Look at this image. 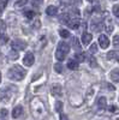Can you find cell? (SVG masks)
Returning a JSON list of instances; mask_svg holds the SVG:
<instances>
[{"label": "cell", "instance_id": "74e56055", "mask_svg": "<svg viewBox=\"0 0 119 120\" xmlns=\"http://www.w3.org/2000/svg\"><path fill=\"white\" fill-rule=\"evenodd\" d=\"M88 1H89V3H94V1H95V0H88Z\"/></svg>", "mask_w": 119, "mask_h": 120}, {"label": "cell", "instance_id": "7a4b0ae2", "mask_svg": "<svg viewBox=\"0 0 119 120\" xmlns=\"http://www.w3.org/2000/svg\"><path fill=\"white\" fill-rule=\"evenodd\" d=\"M25 75H27V71L19 65H13L7 72V77L10 79H12V81H22L25 77Z\"/></svg>", "mask_w": 119, "mask_h": 120}, {"label": "cell", "instance_id": "9a60e30c", "mask_svg": "<svg viewBox=\"0 0 119 120\" xmlns=\"http://www.w3.org/2000/svg\"><path fill=\"white\" fill-rule=\"evenodd\" d=\"M67 67L70 70H77L78 68V61L77 60H73V59H70L67 61Z\"/></svg>", "mask_w": 119, "mask_h": 120}, {"label": "cell", "instance_id": "44dd1931", "mask_svg": "<svg viewBox=\"0 0 119 120\" xmlns=\"http://www.w3.org/2000/svg\"><path fill=\"white\" fill-rule=\"evenodd\" d=\"M55 111L60 114V113H63V102L61 101H58L57 103H55Z\"/></svg>", "mask_w": 119, "mask_h": 120}, {"label": "cell", "instance_id": "e0dca14e", "mask_svg": "<svg viewBox=\"0 0 119 120\" xmlns=\"http://www.w3.org/2000/svg\"><path fill=\"white\" fill-rule=\"evenodd\" d=\"M85 58H87V54H85V53H76V54H75V60H77L78 63L84 61Z\"/></svg>", "mask_w": 119, "mask_h": 120}, {"label": "cell", "instance_id": "5b68a950", "mask_svg": "<svg viewBox=\"0 0 119 120\" xmlns=\"http://www.w3.org/2000/svg\"><path fill=\"white\" fill-rule=\"evenodd\" d=\"M34 63H35V58H34V54L33 53H27L25 54V56H24V59H23V64L25 65V66H28V67H30V66H33L34 65Z\"/></svg>", "mask_w": 119, "mask_h": 120}, {"label": "cell", "instance_id": "d6986e66", "mask_svg": "<svg viewBox=\"0 0 119 120\" xmlns=\"http://www.w3.org/2000/svg\"><path fill=\"white\" fill-rule=\"evenodd\" d=\"M72 45H73V48L76 51H79L81 49V45H79V41L77 37H72Z\"/></svg>", "mask_w": 119, "mask_h": 120}, {"label": "cell", "instance_id": "4fadbf2b", "mask_svg": "<svg viewBox=\"0 0 119 120\" xmlns=\"http://www.w3.org/2000/svg\"><path fill=\"white\" fill-rule=\"evenodd\" d=\"M46 13H47L48 16H57V13H58V7H57V6H53V5L48 6L47 10H46Z\"/></svg>", "mask_w": 119, "mask_h": 120}, {"label": "cell", "instance_id": "d590c367", "mask_svg": "<svg viewBox=\"0 0 119 120\" xmlns=\"http://www.w3.org/2000/svg\"><path fill=\"white\" fill-rule=\"evenodd\" d=\"M110 111H112V112H115V107L111 106V107H110Z\"/></svg>", "mask_w": 119, "mask_h": 120}, {"label": "cell", "instance_id": "52a82bcc", "mask_svg": "<svg viewBox=\"0 0 119 120\" xmlns=\"http://www.w3.org/2000/svg\"><path fill=\"white\" fill-rule=\"evenodd\" d=\"M67 25L70 29L76 30V29L79 28V25H81V21H79V18H70V21L67 22Z\"/></svg>", "mask_w": 119, "mask_h": 120}, {"label": "cell", "instance_id": "7402d4cb", "mask_svg": "<svg viewBox=\"0 0 119 120\" xmlns=\"http://www.w3.org/2000/svg\"><path fill=\"white\" fill-rule=\"evenodd\" d=\"M6 33V24L4 21H0V35H5Z\"/></svg>", "mask_w": 119, "mask_h": 120}, {"label": "cell", "instance_id": "2e32d148", "mask_svg": "<svg viewBox=\"0 0 119 120\" xmlns=\"http://www.w3.org/2000/svg\"><path fill=\"white\" fill-rule=\"evenodd\" d=\"M111 78H112V81L113 82H119V68H114L112 70V72H111Z\"/></svg>", "mask_w": 119, "mask_h": 120}, {"label": "cell", "instance_id": "8fae6325", "mask_svg": "<svg viewBox=\"0 0 119 120\" xmlns=\"http://www.w3.org/2000/svg\"><path fill=\"white\" fill-rule=\"evenodd\" d=\"M92 40H93V35L92 34H89V33H83L82 35V42L84 45H89L92 42Z\"/></svg>", "mask_w": 119, "mask_h": 120}, {"label": "cell", "instance_id": "5bb4252c", "mask_svg": "<svg viewBox=\"0 0 119 120\" xmlns=\"http://www.w3.org/2000/svg\"><path fill=\"white\" fill-rule=\"evenodd\" d=\"M51 91L53 95H60L61 94V86L59 84H53L51 88Z\"/></svg>", "mask_w": 119, "mask_h": 120}, {"label": "cell", "instance_id": "e575fe53", "mask_svg": "<svg viewBox=\"0 0 119 120\" xmlns=\"http://www.w3.org/2000/svg\"><path fill=\"white\" fill-rule=\"evenodd\" d=\"M40 25H41V23H40V21H36V22L34 23V28H38Z\"/></svg>", "mask_w": 119, "mask_h": 120}, {"label": "cell", "instance_id": "f546056e", "mask_svg": "<svg viewBox=\"0 0 119 120\" xmlns=\"http://www.w3.org/2000/svg\"><path fill=\"white\" fill-rule=\"evenodd\" d=\"M89 64H90L92 67H95L96 66V60L94 59V56H89Z\"/></svg>", "mask_w": 119, "mask_h": 120}, {"label": "cell", "instance_id": "8992f818", "mask_svg": "<svg viewBox=\"0 0 119 120\" xmlns=\"http://www.w3.org/2000/svg\"><path fill=\"white\" fill-rule=\"evenodd\" d=\"M99 45H100L101 48L106 49L108 46H110V40H108V37L106 35H100L99 36Z\"/></svg>", "mask_w": 119, "mask_h": 120}, {"label": "cell", "instance_id": "484cf974", "mask_svg": "<svg viewBox=\"0 0 119 120\" xmlns=\"http://www.w3.org/2000/svg\"><path fill=\"white\" fill-rule=\"evenodd\" d=\"M42 3H43V0H31V4L34 7H40L42 5Z\"/></svg>", "mask_w": 119, "mask_h": 120}, {"label": "cell", "instance_id": "ab89813d", "mask_svg": "<svg viewBox=\"0 0 119 120\" xmlns=\"http://www.w3.org/2000/svg\"><path fill=\"white\" fill-rule=\"evenodd\" d=\"M0 82H1V72H0Z\"/></svg>", "mask_w": 119, "mask_h": 120}, {"label": "cell", "instance_id": "d6a6232c", "mask_svg": "<svg viewBox=\"0 0 119 120\" xmlns=\"http://www.w3.org/2000/svg\"><path fill=\"white\" fill-rule=\"evenodd\" d=\"M70 1L72 3V4H75V5H79L82 3V0H70Z\"/></svg>", "mask_w": 119, "mask_h": 120}, {"label": "cell", "instance_id": "1f68e13d", "mask_svg": "<svg viewBox=\"0 0 119 120\" xmlns=\"http://www.w3.org/2000/svg\"><path fill=\"white\" fill-rule=\"evenodd\" d=\"M0 115H1V116H6L7 115V111H6V109H1V111H0Z\"/></svg>", "mask_w": 119, "mask_h": 120}, {"label": "cell", "instance_id": "8d00e7d4", "mask_svg": "<svg viewBox=\"0 0 119 120\" xmlns=\"http://www.w3.org/2000/svg\"><path fill=\"white\" fill-rule=\"evenodd\" d=\"M1 63H3V54L0 53V65H1Z\"/></svg>", "mask_w": 119, "mask_h": 120}, {"label": "cell", "instance_id": "4316f807", "mask_svg": "<svg viewBox=\"0 0 119 120\" xmlns=\"http://www.w3.org/2000/svg\"><path fill=\"white\" fill-rule=\"evenodd\" d=\"M90 53H93V54H96L97 53V43H93L92 46H90Z\"/></svg>", "mask_w": 119, "mask_h": 120}, {"label": "cell", "instance_id": "f35d334b", "mask_svg": "<svg viewBox=\"0 0 119 120\" xmlns=\"http://www.w3.org/2000/svg\"><path fill=\"white\" fill-rule=\"evenodd\" d=\"M115 120H119V115H117V118H115Z\"/></svg>", "mask_w": 119, "mask_h": 120}, {"label": "cell", "instance_id": "9c48e42d", "mask_svg": "<svg viewBox=\"0 0 119 120\" xmlns=\"http://www.w3.org/2000/svg\"><path fill=\"white\" fill-rule=\"evenodd\" d=\"M22 113H23V107L22 106H17V107L13 108V111H12V116L15 119H17V118H19L22 115Z\"/></svg>", "mask_w": 119, "mask_h": 120}, {"label": "cell", "instance_id": "83f0119b", "mask_svg": "<svg viewBox=\"0 0 119 120\" xmlns=\"http://www.w3.org/2000/svg\"><path fill=\"white\" fill-rule=\"evenodd\" d=\"M8 58H10V59H12V60L17 59V58H18V52H17V51H12L11 53H10Z\"/></svg>", "mask_w": 119, "mask_h": 120}, {"label": "cell", "instance_id": "30bf717a", "mask_svg": "<svg viewBox=\"0 0 119 120\" xmlns=\"http://www.w3.org/2000/svg\"><path fill=\"white\" fill-rule=\"evenodd\" d=\"M107 59L108 60H117L119 61V52L118 51H111L107 53Z\"/></svg>", "mask_w": 119, "mask_h": 120}, {"label": "cell", "instance_id": "277c9868", "mask_svg": "<svg viewBox=\"0 0 119 120\" xmlns=\"http://www.w3.org/2000/svg\"><path fill=\"white\" fill-rule=\"evenodd\" d=\"M11 47H12L13 51L19 52V51H23V49H25L27 42L23 41V40H15V41L11 42Z\"/></svg>", "mask_w": 119, "mask_h": 120}, {"label": "cell", "instance_id": "ac0fdd59", "mask_svg": "<svg viewBox=\"0 0 119 120\" xmlns=\"http://www.w3.org/2000/svg\"><path fill=\"white\" fill-rule=\"evenodd\" d=\"M105 29H106L107 34H111V33L113 31V24H112V22H111V19H108V23H106Z\"/></svg>", "mask_w": 119, "mask_h": 120}, {"label": "cell", "instance_id": "603a6c76", "mask_svg": "<svg viewBox=\"0 0 119 120\" xmlns=\"http://www.w3.org/2000/svg\"><path fill=\"white\" fill-rule=\"evenodd\" d=\"M54 70H55V72H58V73H63L64 67H63L61 64H55L54 65Z\"/></svg>", "mask_w": 119, "mask_h": 120}, {"label": "cell", "instance_id": "836d02e7", "mask_svg": "<svg viewBox=\"0 0 119 120\" xmlns=\"http://www.w3.org/2000/svg\"><path fill=\"white\" fill-rule=\"evenodd\" d=\"M60 120H69V118L65 115V114H63V113H60Z\"/></svg>", "mask_w": 119, "mask_h": 120}, {"label": "cell", "instance_id": "4dcf8cb0", "mask_svg": "<svg viewBox=\"0 0 119 120\" xmlns=\"http://www.w3.org/2000/svg\"><path fill=\"white\" fill-rule=\"evenodd\" d=\"M113 45H114L115 47H119V35H115V36L113 37Z\"/></svg>", "mask_w": 119, "mask_h": 120}, {"label": "cell", "instance_id": "7c38bea8", "mask_svg": "<svg viewBox=\"0 0 119 120\" xmlns=\"http://www.w3.org/2000/svg\"><path fill=\"white\" fill-rule=\"evenodd\" d=\"M106 107H107V100H106V97L101 96L97 100V108L99 109H105Z\"/></svg>", "mask_w": 119, "mask_h": 120}, {"label": "cell", "instance_id": "6da1fadb", "mask_svg": "<svg viewBox=\"0 0 119 120\" xmlns=\"http://www.w3.org/2000/svg\"><path fill=\"white\" fill-rule=\"evenodd\" d=\"M30 109H31V114L36 120H43L47 115L46 112V106L42 102V100L40 97H34L30 102Z\"/></svg>", "mask_w": 119, "mask_h": 120}, {"label": "cell", "instance_id": "cb8c5ba5", "mask_svg": "<svg viewBox=\"0 0 119 120\" xmlns=\"http://www.w3.org/2000/svg\"><path fill=\"white\" fill-rule=\"evenodd\" d=\"M27 3H28V0H18V1L15 4V6H16L17 8H19V7H23Z\"/></svg>", "mask_w": 119, "mask_h": 120}, {"label": "cell", "instance_id": "ba28073f", "mask_svg": "<svg viewBox=\"0 0 119 120\" xmlns=\"http://www.w3.org/2000/svg\"><path fill=\"white\" fill-rule=\"evenodd\" d=\"M10 98H11V94H10V91H7V90H1V91H0V102L7 103Z\"/></svg>", "mask_w": 119, "mask_h": 120}, {"label": "cell", "instance_id": "f1b7e54d", "mask_svg": "<svg viewBox=\"0 0 119 120\" xmlns=\"http://www.w3.org/2000/svg\"><path fill=\"white\" fill-rule=\"evenodd\" d=\"M113 15L119 18V5H114L113 6Z\"/></svg>", "mask_w": 119, "mask_h": 120}, {"label": "cell", "instance_id": "3957f363", "mask_svg": "<svg viewBox=\"0 0 119 120\" xmlns=\"http://www.w3.org/2000/svg\"><path fill=\"white\" fill-rule=\"evenodd\" d=\"M70 51V45L66 42H59L57 51H55V58L59 60V61H63V60L66 58V54Z\"/></svg>", "mask_w": 119, "mask_h": 120}, {"label": "cell", "instance_id": "ffe728a7", "mask_svg": "<svg viewBox=\"0 0 119 120\" xmlns=\"http://www.w3.org/2000/svg\"><path fill=\"white\" fill-rule=\"evenodd\" d=\"M59 35H60L63 38H67V37H70V33H69V30H66V29H61L60 31H59Z\"/></svg>", "mask_w": 119, "mask_h": 120}, {"label": "cell", "instance_id": "d4e9b609", "mask_svg": "<svg viewBox=\"0 0 119 120\" xmlns=\"http://www.w3.org/2000/svg\"><path fill=\"white\" fill-rule=\"evenodd\" d=\"M24 16H25L28 19H33L34 16H35V12H34V11H25V12H24Z\"/></svg>", "mask_w": 119, "mask_h": 120}]
</instances>
